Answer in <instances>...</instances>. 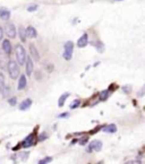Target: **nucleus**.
<instances>
[{"label":"nucleus","mask_w":145,"mask_h":164,"mask_svg":"<svg viewBox=\"0 0 145 164\" xmlns=\"http://www.w3.org/2000/svg\"><path fill=\"white\" fill-rule=\"evenodd\" d=\"M38 9V5H32L27 7V11H35Z\"/></svg>","instance_id":"a878e982"},{"label":"nucleus","mask_w":145,"mask_h":164,"mask_svg":"<svg viewBox=\"0 0 145 164\" xmlns=\"http://www.w3.org/2000/svg\"><path fill=\"white\" fill-rule=\"evenodd\" d=\"M31 105H32V100H31V99H26V100H24V101L21 103V107H19V109L24 111V110H27Z\"/></svg>","instance_id":"4468645a"},{"label":"nucleus","mask_w":145,"mask_h":164,"mask_svg":"<svg viewBox=\"0 0 145 164\" xmlns=\"http://www.w3.org/2000/svg\"><path fill=\"white\" fill-rule=\"evenodd\" d=\"M8 103H9L10 105H13V107H14V105H16L17 99H16V97H11V99H9V100H8Z\"/></svg>","instance_id":"b1692460"},{"label":"nucleus","mask_w":145,"mask_h":164,"mask_svg":"<svg viewBox=\"0 0 145 164\" xmlns=\"http://www.w3.org/2000/svg\"><path fill=\"white\" fill-rule=\"evenodd\" d=\"M2 50L5 51L8 56L11 53V44L9 42V40H4L2 41Z\"/></svg>","instance_id":"9b49d317"},{"label":"nucleus","mask_w":145,"mask_h":164,"mask_svg":"<svg viewBox=\"0 0 145 164\" xmlns=\"http://www.w3.org/2000/svg\"><path fill=\"white\" fill-rule=\"evenodd\" d=\"M72 52H74V43L72 41H68L64 46V54L62 56L67 61H69L72 57Z\"/></svg>","instance_id":"7ed1b4c3"},{"label":"nucleus","mask_w":145,"mask_h":164,"mask_svg":"<svg viewBox=\"0 0 145 164\" xmlns=\"http://www.w3.org/2000/svg\"><path fill=\"white\" fill-rule=\"evenodd\" d=\"M15 51H16V59H17V62L18 65H24L26 62V51L25 49L23 48V45L21 44H17L16 48H15Z\"/></svg>","instance_id":"f03ea898"},{"label":"nucleus","mask_w":145,"mask_h":164,"mask_svg":"<svg viewBox=\"0 0 145 164\" xmlns=\"http://www.w3.org/2000/svg\"><path fill=\"white\" fill-rule=\"evenodd\" d=\"M4 87H5V76H4V74L0 73V93Z\"/></svg>","instance_id":"6ab92c4d"},{"label":"nucleus","mask_w":145,"mask_h":164,"mask_svg":"<svg viewBox=\"0 0 145 164\" xmlns=\"http://www.w3.org/2000/svg\"><path fill=\"white\" fill-rule=\"evenodd\" d=\"M87 44H89V35H87V33H84L83 35L79 38V40H78L77 45L78 48H84V46H86Z\"/></svg>","instance_id":"0eeeda50"},{"label":"nucleus","mask_w":145,"mask_h":164,"mask_svg":"<svg viewBox=\"0 0 145 164\" xmlns=\"http://www.w3.org/2000/svg\"><path fill=\"white\" fill-rule=\"evenodd\" d=\"M79 103H81L79 100H75L74 102H72V104H70V109H76V107L79 105Z\"/></svg>","instance_id":"412c9836"},{"label":"nucleus","mask_w":145,"mask_h":164,"mask_svg":"<svg viewBox=\"0 0 145 164\" xmlns=\"http://www.w3.org/2000/svg\"><path fill=\"white\" fill-rule=\"evenodd\" d=\"M26 35H27V38L30 39H35L36 36H38V32H36V29L33 27V26H28L26 28Z\"/></svg>","instance_id":"9d476101"},{"label":"nucleus","mask_w":145,"mask_h":164,"mask_svg":"<svg viewBox=\"0 0 145 164\" xmlns=\"http://www.w3.org/2000/svg\"><path fill=\"white\" fill-rule=\"evenodd\" d=\"M26 84H27V79L25 77V75H22L19 77V80H18V90H22L26 87Z\"/></svg>","instance_id":"ddd939ff"},{"label":"nucleus","mask_w":145,"mask_h":164,"mask_svg":"<svg viewBox=\"0 0 145 164\" xmlns=\"http://www.w3.org/2000/svg\"><path fill=\"white\" fill-rule=\"evenodd\" d=\"M51 161H52V157H45L43 160H41L39 162V164H45V163H50Z\"/></svg>","instance_id":"4be33fe9"},{"label":"nucleus","mask_w":145,"mask_h":164,"mask_svg":"<svg viewBox=\"0 0 145 164\" xmlns=\"http://www.w3.org/2000/svg\"><path fill=\"white\" fill-rule=\"evenodd\" d=\"M5 32L8 38L14 39V38L16 36V27H15V25H14V24H8L5 28Z\"/></svg>","instance_id":"20e7f679"},{"label":"nucleus","mask_w":145,"mask_h":164,"mask_svg":"<svg viewBox=\"0 0 145 164\" xmlns=\"http://www.w3.org/2000/svg\"><path fill=\"white\" fill-rule=\"evenodd\" d=\"M44 138H47V136L43 135V136H40V138H39V140H43Z\"/></svg>","instance_id":"c85d7f7f"},{"label":"nucleus","mask_w":145,"mask_h":164,"mask_svg":"<svg viewBox=\"0 0 145 164\" xmlns=\"http://www.w3.org/2000/svg\"><path fill=\"white\" fill-rule=\"evenodd\" d=\"M144 95H145V85L141 88V90L137 92V96H138V97H142V96H144Z\"/></svg>","instance_id":"5701e85b"},{"label":"nucleus","mask_w":145,"mask_h":164,"mask_svg":"<svg viewBox=\"0 0 145 164\" xmlns=\"http://www.w3.org/2000/svg\"><path fill=\"white\" fill-rule=\"evenodd\" d=\"M103 130L106 131V132H109V134H113V132H116L117 131V127H116V124H109V126H107L103 128Z\"/></svg>","instance_id":"dca6fc26"},{"label":"nucleus","mask_w":145,"mask_h":164,"mask_svg":"<svg viewBox=\"0 0 145 164\" xmlns=\"http://www.w3.org/2000/svg\"><path fill=\"white\" fill-rule=\"evenodd\" d=\"M102 148V143L100 140H94L90 144L89 148H87V152H93V151H96V152H100V149Z\"/></svg>","instance_id":"39448f33"},{"label":"nucleus","mask_w":145,"mask_h":164,"mask_svg":"<svg viewBox=\"0 0 145 164\" xmlns=\"http://www.w3.org/2000/svg\"><path fill=\"white\" fill-rule=\"evenodd\" d=\"M68 115H69V113H62V114H60V115H59V118H64V117H65V118H67Z\"/></svg>","instance_id":"cd10ccee"},{"label":"nucleus","mask_w":145,"mask_h":164,"mask_svg":"<svg viewBox=\"0 0 145 164\" xmlns=\"http://www.w3.org/2000/svg\"><path fill=\"white\" fill-rule=\"evenodd\" d=\"M7 69H8V74L11 79H16L19 76V66H18L17 61L9 60L8 65H7Z\"/></svg>","instance_id":"f257e3e1"},{"label":"nucleus","mask_w":145,"mask_h":164,"mask_svg":"<svg viewBox=\"0 0 145 164\" xmlns=\"http://www.w3.org/2000/svg\"><path fill=\"white\" fill-rule=\"evenodd\" d=\"M68 96H69V94H68V93H65V94H62V95L59 97V101H58V105H59V107H64V104H65V102H66Z\"/></svg>","instance_id":"f3484780"},{"label":"nucleus","mask_w":145,"mask_h":164,"mask_svg":"<svg viewBox=\"0 0 145 164\" xmlns=\"http://www.w3.org/2000/svg\"><path fill=\"white\" fill-rule=\"evenodd\" d=\"M2 38H4V29H2L1 26H0V41L2 40Z\"/></svg>","instance_id":"bb28decb"},{"label":"nucleus","mask_w":145,"mask_h":164,"mask_svg":"<svg viewBox=\"0 0 145 164\" xmlns=\"http://www.w3.org/2000/svg\"><path fill=\"white\" fill-rule=\"evenodd\" d=\"M30 52H31V56L33 58L35 61H39L40 60V53L38 49L35 48V45L34 44H30Z\"/></svg>","instance_id":"1a4fd4ad"},{"label":"nucleus","mask_w":145,"mask_h":164,"mask_svg":"<svg viewBox=\"0 0 145 164\" xmlns=\"http://www.w3.org/2000/svg\"><path fill=\"white\" fill-rule=\"evenodd\" d=\"M33 140H34V135H30L25 140L23 141V147H30L33 144Z\"/></svg>","instance_id":"2eb2a0df"},{"label":"nucleus","mask_w":145,"mask_h":164,"mask_svg":"<svg viewBox=\"0 0 145 164\" xmlns=\"http://www.w3.org/2000/svg\"><path fill=\"white\" fill-rule=\"evenodd\" d=\"M0 18L2 21H8L10 18V11L6 8H1L0 9Z\"/></svg>","instance_id":"f8f14e48"},{"label":"nucleus","mask_w":145,"mask_h":164,"mask_svg":"<svg viewBox=\"0 0 145 164\" xmlns=\"http://www.w3.org/2000/svg\"><path fill=\"white\" fill-rule=\"evenodd\" d=\"M25 66H26V75H27V76H31L32 73H33V69H34V65H33V61H32V58H26Z\"/></svg>","instance_id":"6e6552de"},{"label":"nucleus","mask_w":145,"mask_h":164,"mask_svg":"<svg viewBox=\"0 0 145 164\" xmlns=\"http://www.w3.org/2000/svg\"><path fill=\"white\" fill-rule=\"evenodd\" d=\"M6 56H8V54H7L2 49H0V68H1V69H5V68L7 67V65H8V61H7V59H6Z\"/></svg>","instance_id":"423d86ee"},{"label":"nucleus","mask_w":145,"mask_h":164,"mask_svg":"<svg viewBox=\"0 0 145 164\" xmlns=\"http://www.w3.org/2000/svg\"><path fill=\"white\" fill-rule=\"evenodd\" d=\"M18 34H19V38L22 40L23 42H25L26 41V38H27V35H26V29L23 27H19L18 29Z\"/></svg>","instance_id":"a211bd4d"},{"label":"nucleus","mask_w":145,"mask_h":164,"mask_svg":"<svg viewBox=\"0 0 145 164\" xmlns=\"http://www.w3.org/2000/svg\"><path fill=\"white\" fill-rule=\"evenodd\" d=\"M1 92H2V95H4V96H7L8 94H9V92H10V90H9L8 87H4Z\"/></svg>","instance_id":"393cba45"},{"label":"nucleus","mask_w":145,"mask_h":164,"mask_svg":"<svg viewBox=\"0 0 145 164\" xmlns=\"http://www.w3.org/2000/svg\"><path fill=\"white\" fill-rule=\"evenodd\" d=\"M108 94H109V90H103V92H101L100 93V97L101 100H106L107 97H108Z\"/></svg>","instance_id":"aec40b11"}]
</instances>
